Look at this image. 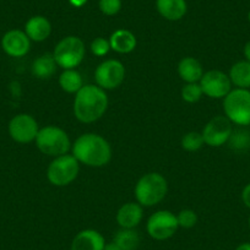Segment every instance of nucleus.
Wrapping results in <instances>:
<instances>
[{"mask_svg":"<svg viewBox=\"0 0 250 250\" xmlns=\"http://www.w3.org/2000/svg\"><path fill=\"white\" fill-rule=\"evenodd\" d=\"M35 143L41 152L52 157L66 155L71 148V141L68 134L54 125H47L40 129Z\"/></svg>","mask_w":250,"mask_h":250,"instance_id":"20e7f679","label":"nucleus"},{"mask_svg":"<svg viewBox=\"0 0 250 250\" xmlns=\"http://www.w3.org/2000/svg\"><path fill=\"white\" fill-rule=\"evenodd\" d=\"M100 10L105 16H114L122 9V0H100Z\"/></svg>","mask_w":250,"mask_h":250,"instance_id":"c85d7f7f","label":"nucleus"},{"mask_svg":"<svg viewBox=\"0 0 250 250\" xmlns=\"http://www.w3.org/2000/svg\"><path fill=\"white\" fill-rule=\"evenodd\" d=\"M233 131V124L226 115H217L208 120V124L204 126L203 135L205 145L211 147H220L229 140V136Z\"/></svg>","mask_w":250,"mask_h":250,"instance_id":"9b49d317","label":"nucleus"},{"mask_svg":"<svg viewBox=\"0 0 250 250\" xmlns=\"http://www.w3.org/2000/svg\"><path fill=\"white\" fill-rule=\"evenodd\" d=\"M91 52L96 57H104L109 53L110 50V43L109 40H105L103 37H97L91 42Z\"/></svg>","mask_w":250,"mask_h":250,"instance_id":"cd10ccee","label":"nucleus"},{"mask_svg":"<svg viewBox=\"0 0 250 250\" xmlns=\"http://www.w3.org/2000/svg\"><path fill=\"white\" fill-rule=\"evenodd\" d=\"M109 43L112 50L119 53V54H128L135 49L138 41H136L135 35L131 31L119 28L110 35Z\"/></svg>","mask_w":250,"mask_h":250,"instance_id":"f3484780","label":"nucleus"},{"mask_svg":"<svg viewBox=\"0 0 250 250\" xmlns=\"http://www.w3.org/2000/svg\"><path fill=\"white\" fill-rule=\"evenodd\" d=\"M158 14L168 21H178L187 14L188 5L185 0H156Z\"/></svg>","mask_w":250,"mask_h":250,"instance_id":"a211bd4d","label":"nucleus"},{"mask_svg":"<svg viewBox=\"0 0 250 250\" xmlns=\"http://www.w3.org/2000/svg\"><path fill=\"white\" fill-rule=\"evenodd\" d=\"M144 217L143 206L139 203H126L117 212V222L120 228H136Z\"/></svg>","mask_w":250,"mask_h":250,"instance_id":"2eb2a0df","label":"nucleus"},{"mask_svg":"<svg viewBox=\"0 0 250 250\" xmlns=\"http://www.w3.org/2000/svg\"><path fill=\"white\" fill-rule=\"evenodd\" d=\"M178 74L184 83H199L204 75V69L198 59L193 57H185L178 64Z\"/></svg>","mask_w":250,"mask_h":250,"instance_id":"6ab92c4d","label":"nucleus"},{"mask_svg":"<svg viewBox=\"0 0 250 250\" xmlns=\"http://www.w3.org/2000/svg\"><path fill=\"white\" fill-rule=\"evenodd\" d=\"M136 203L145 208L160 204L168 193V183L162 174L151 172L138 180L134 189Z\"/></svg>","mask_w":250,"mask_h":250,"instance_id":"7ed1b4c3","label":"nucleus"},{"mask_svg":"<svg viewBox=\"0 0 250 250\" xmlns=\"http://www.w3.org/2000/svg\"><path fill=\"white\" fill-rule=\"evenodd\" d=\"M248 225H249V227H250V215H249V218H248Z\"/></svg>","mask_w":250,"mask_h":250,"instance_id":"c9c22d12","label":"nucleus"},{"mask_svg":"<svg viewBox=\"0 0 250 250\" xmlns=\"http://www.w3.org/2000/svg\"><path fill=\"white\" fill-rule=\"evenodd\" d=\"M73 156L79 163L88 167H104L112 158V147L103 136L95 133H86L79 136L71 145Z\"/></svg>","mask_w":250,"mask_h":250,"instance_id":"f257e3e1","label":"nucleus"},{"mask_svg":"<svg viewBox=\"0 0 250 250\" xmlns=\"http://www.w3.org/2000/svg\"><path fill=\"white\" fill-rule=\"evenodd\" d=\"M125 79V66L117 59L104 60L96 68V85L103 90H114L119 87Z\"/></svg>","mask_w":250,"mask_h":250,"instance_id":"1a4fd4ad","label":"nucleus"},{"mask_svg":"<svg viewBox=\"0 0 250 250\" xmlns=\"http://www.w3.org/2000/svg\"><path fill=\"white\" fill-rule=\"evenodd\" d=\"M228 146L234 151H245L250 147V130L233 129L228 140Z\"/></svg>","mask_w":250,"mask_h":250,"instance_id":"b1692460","label":"nucleus"},{"mask_svg":"<svg viewBox=\"0 0 250 250\" xmlns=\"http://www.w3.org/2000/svg\"><path fill=\"white\" fill-rule=\"evenodd\" d=\"M86 54L85 43L76 36H68L58 42L55 45L53 57L58 66L64 70L76 69L83 62Z\"/></svg>","mask_w":250,"mask_h":250,"instance_id":"423d86ee","label":"nucleus"},{"mask_svg":"<svg viewBox=\"0 0 250 250\" xmlns=\"http://www.w3.org/2000/svg\"><path fill=\"white\" fill-rule=\"evenodd\" d=\"M59 85L66 93H78L83 88V80L76 69H66L59 76Z\"/></svg>","mask_w":250,"mask_h":250,"instance_id":"4be33fe9","label":"nucleus"},{"mask_svg":"<svg viewBox=\"0 0 250 250\" xmlns=\"http://www.w3.org/2000/svg\"><path fill=\"white\" fill-rule=\"evenodd\" d=\"M204 138L201 133L198 131H189L182 138V147L189 152H195L204 146Z\"/></svg>","mask_w":250,"mask_h":250,"instance_id":"393cba45","label":"nucleus"},{"mask_svg":"<svg viewBox=\"0 0 250 250\" xmlns=\"http://www.w3.org/2000/svg\"><path fill=\"white\" fill-rule=\"evenodd\" d=\"M248 21L250 22V10H249V13H248Z\"/></svg>","mask_w":250,"mask_h":250,"instance_id":"f704fd0d","label":"nucleus"},{"mask_svg":"<svg viewBox=\"0 0 250 250\" xmlns=\"http://www.w3.org/2000/svg\"><path fill=\"white\" fill-rule=\"evenodd\" d=\"M113 242L117 243L122 250H136L140 244V235L135 228H120L114 234Z\"/></svg>","mask_w":250,"mask_h":250,"instance_id":"5701e85b","label":"nucleus"},{"mask_svg":"<svg viewBox=\"0 0 250 250\" xmlns=\"http://www.w3.org/2000/svg\"><path fill=\"white\" fill-rule=\"evenodd\" d=\"M203 90L199 83H185L182 88V98L187 103H196L203 97Z\"/></svg>","mask_w":250,"mask_h":250,"instance_id":"a878e982","label":"nucleus"},{"mask_svg":"<svg viewBox=\"0 0 250 250\" xmlns=\"http://www.w3.org/2000/svg\"><path fill=\"white\" fill-rule=\"evenodd\" d=\"M105 239L98 230L83 229L74 237L70 250H103Z\"/></svg>","mask_w":250,"mask_h":250,"instance_id":"4468645a","label":"nucleus"},{"mask_svg":"<svg viewBox=\"0 0 250 250\" xmlns=\"http://www.w3.org/2000/svg\"><path fill=\"white\" fill-rule=\"evenodd\" d=\"M178 226L180 228H185V229H190V228L195 227L198 223V215L194 210L190 208H184L180 211L177 215Z\"/></svg>","mask_w":250,"mask_h":250,"instance_id":"bb28decb","label":"nucleus"},{"mask_svg":"<svg viewBox=\"0 0 250 250\" xmlns=\"http://www.w3.org/2000/svg\"><path fill=\"white\" fill-rule=\"evenodd\" d=\"M1 48L9 57L22 58L30 52L31 40L25 31L10 30L1 38Z\"/></svg>","mask_w":250,"mask_h":250,"instance_id":"ddd939ff","label":"nucleus"},{"mask_svg":"<svg viewBox=\"0 0 250 250\" xmlns=\"http://www.w3.org/2000/svg\"><path fill=\"white\" fill-rule=\"evenodd\" d=\"M235 250H250V243H242Z\"/></svg>","mask_w":250,"mask_h":250,"instance_id":"72a5a7b5","label":"nucleus"},{"mask_svg":"<svg viewBox=\"0 0 250 250\" xmlns=\"http://www.w3.org/2000/svg\"><path fill=\"white\" fill-rule=\"evenodd\" d=\"M242 201H243V204L245 205V208H248L250 210V183L243 188Z\"/></svg>","mask_w":250,"mask_h":250,"instance_id":"c756f323","label":"nucleus"},{"mask_svg":"<svg viewBox=\"0 0 250 250\" xmlns=\"http://www.w3.org/2000/svg\"><path fill=\"white\" fill-rule=\"evenodd\" d=\"M178 221L177 215L168 210L156 211L148 217L146 223V230L152 239L162 242L172 238L177 233Z\"/></svg>","mask_w":250,"mask_h":250,"instance_id":"6e6552de","label":"nucleus"},{"mask_svg":"<svg viewBox=\"0 0 250 250\" xmlns=\"http://www.w3.org/2000/svg\"><path fill=\"white\" fill-rule=\"evenodd\" d=\"M223 112L232 124L239 126L250 125V90L232 88L223 98Z\"/></svg>","mask_w":250,"mask_h":250,"instance_id":"39448f33","label":"nucleus"},{"mask_svg":"<svg viewBox=\"0 0 250 250\" xmlns=\"http://www.w3.org/2000/svg\"><path fill=\"white\" fill-rule=\"evenodd\" d=\"M203 93L208 98L223 100L232 91V83L228 74L221 70H208L199 81Z\"/></svg>","mask_w":250,"mask_h":250,"instance_id":"f8f14e48","label":"nucleus"},{"mask_svg":"<svg viewBox=\"0 0 250 250\" xmlns=\"http://www.w3.org/2000/svg\"><path fill=\"white\" fill-rule=\"evenodd\" d=\"M103 250H122L119 248V245L117 244L115 242H109V243H105L104 248H103Z\"/></svg>","mask_w":250,"mask_h":250,"instance_id":"7c9ffc66","label":"nucleus"},{"mask_svg":"<svg viewBox=\"0 0 250 250\" xmlns=\"http://www.w3.org/2000/svg\"><path fill=\"white\" fill-rule=\"evenodd\" d=\"M69 3L74 6V8H81L87 3V0H69Z\"/></svg>","mask_w":250,"mask_h":250,"instance_id":"2f4dec72","label":"nucleus"},{"mask_svg":"<svg viewBox=\"0 0 250 250\" xmlns=\"http://www.w3.org/2000/svg\"><path fill=\"white\" fill-rule=\"evenodd\" d=\"M57 66L58 64L53 54H42L33 60L31 70H32L35 78L47 80L54 75L57 71Z\"/></svg>","mask_w":250,"mask_h":250,"instance_id":"aec40b11","label":"nucleus"},{"mask_svg":"<svg viewBox=\"0 0 250 250\" xmlns=\"http://www.w3.org/2000/svg\"><path fill=\"white\" fill-rule=\"evenodd\" d=\"M25 33L33 42H43L52 33V25L44 16H32L26 22Z\"/></svg>","mask_w":250,"mask_h":250,"instance_id":"dca6fc26","label":"nucleus"},{"mask_svg":"<svg viewBox=\"0 0 250 250\" xmlns=\"http://www.w3.org/2000/svg\"><path fill=\"white\" fill-rule=\"evenodd\" d=\"M75 95L74 115L79 122L85 124L95 123L107 112L108 96L100 86L83 85Z\"/></svg>","mask_w":250,"mask_h":250,"instance_id":"f03ea898","label":"nucleus"},{"mask_svg":"<svg viewBox=\"0 0 250 250\" xmlns=\"http://www.w3.org/2000/svg\"><path fill=\"white\" fill-rule=\"evenodd\" d=\"M80 163L73 155H62L54 157L47 169V178L55 187H66L78 178Z\"/></svg>","mask_w":250,"mask_h":250,"instance_id":"0eeeda50","label":"nucleus"},{"mask_svg":"<svg viewBox=\"0 0 250 250\" xmlns=\"http://www.w3.org/2000/svg\"><path fill=\"white\" fill-rule=\"evenodd\" d=\"M244 57H245V60H248V62H250V41L249 42L245 43L244 45Z\"/></svg>","mask_w":250,"mask_h":250,"instance_id":"473e14b6","label":"nucleus"},{"mask_svg":"<svg viewBox=\"0 0 250 250\" xmlns=\"http://www.w3.org/2000/svg\"><path fill=\"white\" fill-rule=\"evenodd\" d=\"M8 131L10 138L15 143L30 144L36 140L40 131V126L35 118L27 113L16 114L8 125Z\"/></svg>","mask_w":250,"mask_h":250,"instance_id":"9d476101","label":"nucleus"},{"mask_svg":"<svg viewBox=\"0 0 250 250\" xmlns=\"http://www.w3.org/2000/svg\"><path fill=\"white\" fill-rule=\"evenodd\" d=\"M232 85L237 88H245L250 90V62L240 60L234 62L228 74Z\"/></svg>","mask_w":250,"mask_h":250,"instance_id":"412c9836","label":"nucleus"}]
</instances>
